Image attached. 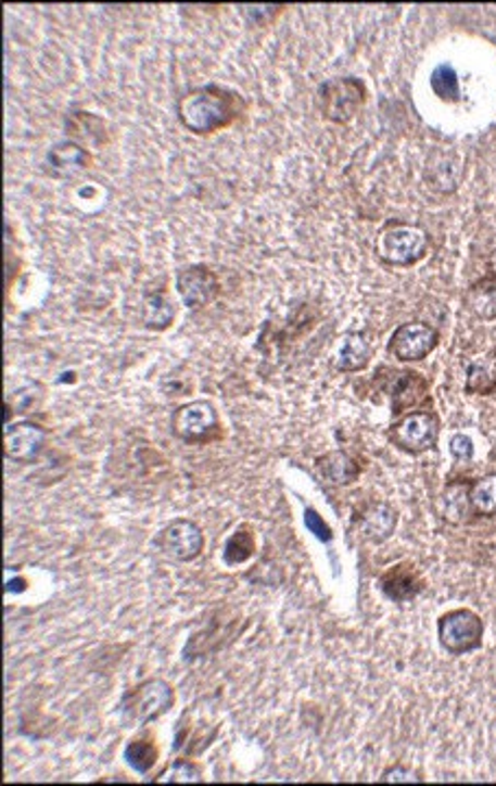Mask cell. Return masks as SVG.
I'll list each match as a JSON object with an SVG mask.
<instances>
[{"label":"cell","instance_id":"cell-1","mask_svg":"<svg viewBox=\"0 0 496 786\" xmlns=\"http://www.w3.org/2000/svg\"><path fill=\"white\" fill-rule=\"evenodd\" d=\"M176 110L182 127H187L191 134L208 136L237 123L245 112V101L230 88L208 84L182 94Z\"/></svg>","mask_w":496,"mask_h":786},{"label":"cell","instance_id":"cell-2","mask_svg":"<svg viewBox=\"0 0 496 786\" xmlns=\"http://www.w3.org/2000/svg\"><path fill=\"white\" fill-rule=\"evenodd\" d=\"M176 703V690L164 680H147L129 690L118 701V719L123 727H142L167 714Z\"/></svg>","mask_w":496,"mask_h":786},{"label":"cell","instance_id":"cell-3","mask_svg":"<svg viewBox=\"0 0 496 786\" xmlns=\"http://www.w3.org/2000/svg\"><path fill=\"white\" fill-rule=\"evenodd\" d=\"M374 250L385 265L411 267L427 256L429 234L416 224L392 221L379 232Z\"/></svg>","mask_w":496,"mask_h":786},{"label":"cell","instance_id":"cell-4","mask_svg":"<svg viewBox=\"0 0 496 786\" xmlns=\"http://www.w3.org/2000/svg\"><path fill=\"white\" fill-rule=\"evenodd\" d=\"M366 99L368 90L364 81L355 77H335L317 88V107L321 116L338 125L351 123L366 105Z\"/></svg>","mask_w":496,"mask_h":786},{"label":"cell","instance_id":"cell-5","mask_svg":"<svg viewBox=\"0 0 496 786\" xmlns=\"http://www.w3.org/2000/svg\"><path fill=\"white\" fill-rule=\"evenodd\" d=\"M171 433L185 444L206 446L224 438V427L213 403L193 401L174 411Z\"/></svg>","mask_w":496,"mask_h":786},{"label":"cell","instance_id":"cell-6","mask_svg":"<svg viewBox=\"0 0 496 786\" xmlns=\"http://www.w3.org/2000/svg\"><path fill=\"white\" fill-rule=\"evenodd\" d=\"M440 429L442 422L437 418V414L433 411H409L405 416H400L387 431L390 442L407 453V455H422L431 448H435L437 440H440Z\"/></svg>","mask_w":496,"mask_h":786},{"label":"cell","instance_id":"cell-7","mask_svg":"<svg viewBox=\"0 0 496 786\" xmlns=\"http://www.w3.org/2000/svg\"><path fill=\"white\" fill-rule=\"evenodd\" d=\"M437 636L440 645L450 656H466L481 647L483 643V621L472 610H453L446 612L437 621Z\"/></svg>","mask_w":496,"mask_h":786},{"label":"cell","instance_id":"cell-8","mask_svg":"<svg viewBox=\"0 0 496 786\" xmlns=\"http://www.w3.org/2000/svg\"><path fill=\"white\" fill-rule=\"evenodd\" d=\"M440 343V332L427 321L400 324L390 339V354L400 363L427 358Z\"/></svg>","mask_w":496,"mask_h":786},{"label":"cell","instance_id":"cell-9","mask_svg":"<svg viewBox=\"0 0 496 786\" xmlns=\"http://www.w3.org/2000/svg\"><path fill=\"white\" fill-rule=\"evenodd\" d=\"M155 544L162 553L178 561H193L204 553V531L200 524L187 518H178L155 535Z\"/></svg>","mask_w":496,"mask_h":786},{"label":"cell","instance_id":"cell-10","mask_svg":"<svg viewBox=\"0 0 496 786\" xmlns=\"http://www.w3.org/2000/svg\"><path fill=\"white\" fill-rule=\"evenodd\" d=\"M385 371H387L385 391L390 393L392 414L396 418L409 414V409H416L427 401L429 382L420 371L416 369H385Z\"/></svg>","mask_w":496,"mask_h":786},{"label":"cell","instance_id":"cell-11","mask_svg":"<svg viewBox=\"0 0 496 786\" xmlns=\"http://www.w3.org/2000/svg\"><path fill=\"white\" fill-rule=\"evenodd\" d=\"M396 522H398L396 509L383 500L366 503L353 516L355 533L370 544H383L385 540H390L394 535Z\"/></svg>","mask_w":496,"mask_h":786},{"label":"cell","instance_id":"cell-12","mask_svg":"<svg viewBox=\"0 0 496 786\" xmlns=\"http://www.w3.org/2000/svg\"><path fill=\"white\" fill-rule=\"evenodd\" d=\"M379 587L390 601L407 604L422 593L427 581L414 561H398L379 576Z\"/></svg>","mask_w":496,"mask_h":786},{"label":"cell","instance_id":"cell-13","mask_svg":"<svg viewBox=\"0 0 496 786\" xmlns=\"http://www.w3.org/2000/svg\"><path fill=\"white\" fill-rule=\"evenodd\" d=\"M178 293L187 308L198 310L208 306L219 295V280L206 265H191L178 274Z\"/></svg>","mask_w":496,"mask_h":786},{"label":"cell","instance_id":"cell-14","mask_svg":"<svg viewBox=\"0 0 496 786\" xmlns=\"http://www.w3.org/2000/svg\"><path fill=\"white\" fill-rule=\"evenodd\" d=\"M47 446V431L36 422H18L5 431V457L16 464H34Z\"/></svg>","mask_w":496,"mask_h":786},{"label":"cell","instance_id":"cell-15","mask_svg":"<svg viewBox=\"0 0 496 786\" xmlns=\"http://www.w3.org/2000/svg\"><path fill=\"white\" fill-rule=\"evenodd\" d=\"M90 164H92V153L75 140H62V142L53 144L47 153V168L55 177H64V179L77 177V175L86 173L90 168Z\"/></svg>","mask_w":496,"mask_h":786},{"label":"cell","instance_id":"cell-16","mask_svg":"<svg viewBox=\"0 0 496 786\" xmlns=\"http://www.w3.org/2000/svg\"><path fill=\"white\" fill-rule=\"evenodd\" d=\"M374 356V345L368 332H348L342 337L338 347L335 369L340 371H364Z\"/></svg>","mask_w":496,"mask_h":786},{"label":"cell","instance_id":"cell-17","mask_svg":"<svg viewBox=\"0 0 496 786\" xmlns=\"http://www.w3.org/2000/svg\"><path fill=\"white\" fill-rule=\"evenodd\" d=\"M463 391L468 396H492L496 393V350H487L466 367Z\"/></svg>","mask_w":496,"mask_h":786},{"label":"cell","instance_id":"cell-18","mask_svg":"<svg viewBox=\"0 0 496 786\" xmlns=\"http://www.w3.org/2000/svg\"><path fill=\"white\" fill-rule=\"evenodd\" d=\"M470 485H472V481L455 479V481H448L442 492V498H440L442 518L453 527H461V524L470 522V516H474L472 507H470Z\"/></svg>","mask_w":496,"mask_h":786},{"label":"cell","instance_id":"cell-19","mask_svg":"<svg viewBox=\"0 0 496 786\" xmlns=\"http://www.w3.org/2000/svg\"><path fill=\"white\" fill-rule=\"evenodd\" d=\"M463 306L481 321L496 319V274H487L472 282L463 293Z\"/></svg>","mask_w":496,"mask_h":786},{"label":"cell","instance_id":"cell-20","mask_svg":"<svg viewBox=\"0 0 496 786\" xmlns=\"http://www.w3.org/2000/svg\"><path fill=\"white\" fill-rule=\"evenodd\" d=\"M317 470L330 485H340V487L353 485L361 474L359 464L344 451H333V453L321 455L317 459Z\"/></svg>","mask_w":496,"mask_h":786},{"label":"cell","instance_id":"cell-21","mask_svg":"<svg viewBox=\"0 0 496 786\" xmlns=\"http://www.w3.org/2000/svg\"><path fill=\"white\" fill-rule=\"evenodd\" d=\"M217 732H219V725H202V723L189 725V719H180L178 730H176L174 749L182 751V753H189V756H198L206 747H211Z\"/></svg>","mask_w":496,"mask_h":786},{"label":"cell","instance_id":"cell-22","mask_svg":"<svg viewBox=\"0 0 496 786\" xmlns=\"http://www.w3.org/2000/svg\"><path fill=\"white\" fill-rule=\"evenodd\" d=\"M176 319V306L167 291L153 289L144 297L142 321L149 330H167Z\"/></svg>","mask_w":496,"mask_h":786},{"label":"cell","instance_id":"cell-23","mask_svg":"<svg viewBox=\"0 0 496 786\" xmlns=\"http://www.w3.org/2000/svg\"><path fill=\"white\" fill-rule=\"evenodd\" d=\"M160 758V749L157 743L151 734H140L136 738H131L125 747V762L136 771V773H149L155 762Z\"/></svg>","mask_w":496,"mask_h":786},{"label":"cell","instance_id":"cell-24","mask_svg":"<svg viewBox=\"0 0 496 786\" xmlns=\"http://www.w3.org/2000/svg\"><path fill=\"white\" fill-rule=\"evenodd\" d=\"M470 507L479 518H496V472H489L470 485Z\"/></svg>","mask_w":496,"mask_h":786},{"label":"cell","instance_id":"cell-25","mask_svg":"<svg viewBox=\"0 0 496 786\" xmlns=\"http://www.w3.org/2000/svg\"><path fill=\"white\" fill-rule=\"evenodd\" d=\"M256 553V540H254V529L250 524H241L228 540L224 546V561L228 566H237V563H245L252 555Z\"/></svg>","mask_w":496,"mask_h":786},{"label":"cell","instance_id":"cell-26","mask_svg":"<svg viewBox=\"0 0 496 786\" xmlns=\"http://www.w3.org/2000/svg\"><path fill=\"white\" fill-rule=\"evenodd\" d=\"M431 90L446 103H455L461 97L459 77L450 64H440L431 73Z\"/></svg>","mask_w":496,"mask_h":786},{"label":"cell","instance_id":"cell-27","mask_svg":"<svg viewBox=\"0 0 496 786\" xmlns=\"http://www.w3.org/2000/svg\"><path fill=\"white\" fill-rule=\"evenodd\" d=\"M153 782H202V771L193 760L178 758L169 769H164Z\"/></svg>","mask_w":496,"mask_h":786},{"label":"cell","instance_id":"cell-28","mask_svg":"<svg viewBox=\"0 0 496 786\" xmlns=\"http://www.w3.org/2000/svg\"><path fill=\"white\" fill-rule=\"evenodd\" d=\"M304 527L319 540V542H330L333 540V529L326 524V520L315 511V509H306L304 511Z\"/></svg>","mask_w":496,"mask_h":786},{"label":"cell","instance_id":"cell-29","mask_svg":"<svg viewBox=\"0 0 496 786\" xmlns=\"http://www.w3.org/2000/svg\"><path fill=\"white\" fill-rule=\"evenodd\" d=\"M448 448H450L453 459L459 461V464H468V461L472 459V455H474V444H472V440H470L468 435H463V433L453 435Z\"/></svg>","mask_w":496,"mask_h":786},{"label":"cell","instance_id":"cell-30","mask_svg":"<svg viewBox=\"0 0 496 786\" xmlns=\"http://www.w3.org/2000/svg\"><path fill=\"white\" fill-rule=\"evenodd\" d=\"M422 777H418L414 771L405 769V766H392L381 775V782H418Z\"/></svg>","mask_w":496,"mask_h":786}]
</instances>
